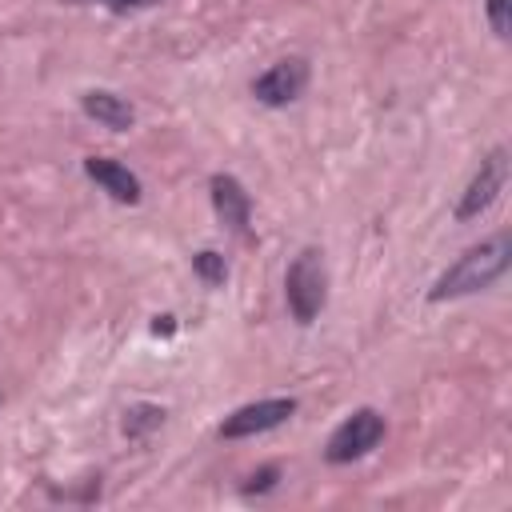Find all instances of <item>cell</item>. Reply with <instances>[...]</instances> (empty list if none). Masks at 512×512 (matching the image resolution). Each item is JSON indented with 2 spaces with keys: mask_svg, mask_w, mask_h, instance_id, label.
<instances>
[{
  "mask_svg": "<svg viewBox=\"0 0 512 512\" xmlns=\"http://www.w3.org/2000/svg\"><path fill=\"white\" fill-rule=\"evenodd\" d=\"M484 12H488L496 40H508L512 36V0H484Z\"/></svg>",
  "mask_w": 512,
  "mask_h": 512,
  "instance_id": "cell-12",
  "label": "cell"
},
{
  "mask_svg": "<svg viewBox=\"0 0 512 512\" xmlns=\"http://www.w3.org/2000/svg\"><path fill=\"white\" fill-rule=\"evenodd\" d=\"M164 416H168V412H164L160 404H132V408L124 412V424H120V428H124L128 440H144L148 432H156V428L164 424Z\"/></svg>",
  "mask_w": 512,
  "mask_h": 512,
  "instance_id": "cell-10",
  "label": "cell"
},
{
  "mask_svg": "<svg viewBox=\"0 0 512 512\" xmlns=\"http://www.w3.org/2000/svg\"><path fill=\"white\" fill-rule=\"evenodd\" d=\"M208 196H212V208H216V216L232 228V232H248V224H252V196H248V188L236 180V176H228V172H216L212 180H208Z\"/></svg>",
  "mask_w": 512,
  "mask_h": 512,
  "instance_id": "cell-7",
  "label": "cell"
},
{
  "mask_svg": "<svg viewBox=\"0 0 512 512\" xmlns=\"http://www.w3.org/2000/svg\"><path fill=\"white\" fill-rule=\"evenodd\" d=\"M308 76H312V68H308L304 56H284V60L268 64V68L252 80V96H256L264 108H284V104H292V100L304 96Z\"/></svg>",
  "mask_w": 512,
  "mask_h": 512,
  "instance_id": "cell-6",
  "label": "cell"
},
{
  "mask_svg": "<svg viewBox=\"0 0 512 512\" xmlns=\"http://www.w3.org/2000/svg\"><path fill=\"white\" fill-rule=\"evenodd\" d=\"M280 484V464H264V468H256L252 476H248V484L240 488L244 496H264V492H272Z\"/></svg>",
  "mask_w": 512,
  "mask_h": 512,
  "instance_id": "cell-13",
  "label": "cell"
},
{
  "mask_svg": "<svg viewBox=\"0 0 512 512\" xmlns=\"http://www.w3.org/2000/svg\"><path fill=\"white\" fill-rule=\"evenodd\" d=\"M108 12H144V8H152V4H160V0H100Z\"/></svg>",
  "mask_w": 512,
  "mask_h": 512,
  "instance_id": "cell-14",
  "label": "cell"
},
{
  "mask_svg": "<svg viewBox=\"0 0 512 512\" xmlns=\"http://www.w3.org/2000/svg\"><path fill=\"white\" fill-rule=\"evenodd\" d=\"M284 300L296 324H312L328 304V268L320 248H300L284 272Z\"/></svg>",
  "mask_w": 512,
  "mask_h": 512,
  "instance_id": "cell-2",
  "label": "cell"
},
{
  "mask_svg": "<svg viewBox=\"0 0 512 512\" xmlns=\"http://www.w3.org/2000/svg\"><path fill=\"white\" fill-rule=\"evenodd\" d=\"M296 400L292 396H268V400H252V404H240L236 412H228L220 420V440H244V436H260V432H272L280 424H288L296 416Z\"/></svg>",
  "mask_w": 512,
  "mask_h": 512,
  "instance_id": "cell-5",
  "label": "cell"
},
{
  "mask_svg": "<svg viewBox=\"0 0 512 512\" xmlns=\"http://www.w3.org/2000/svg\"><path fill=\"white\" fill-rule=\"evenodd\" d=\"M192 272H196L208 288H220V284L228 280V260H224L216 248H200V252L192 256Z\"/></svg>",
  "mask_w": 512,
  "mask_h": 512,
  "instance_id": "cell-11",
  "label": "cell"
},
{
  "mask_svg": "<svg viewBox=\"0 0 512 512\" xmlns=\"http://www.w3.org/2000/svg\"><path fill=\"white\" fill-rule=\"evenodd\" d=\"M152 332H156V336H172V332H176V316H168V312L156 316V320H152Z\"/></svg>",
  "mask_w": 512,
  "mask_h": 512,
  "instance_id": "cell-15",
  "label": "cell"
},
{
  "mask_svg": "<svg viewBox=\"0 0 512 512\" xmlns=\"http://www.w3.org/2000/svg\"><path fill=\"white\" fill-rule=\"evenodd\" d=\"M84 176L96 180V184H100L112 200H120V204H140V196H144L140 176H136L128 164L112 160V156H88V160H84Z\"/></svg>",
  "mask_w": 512,
  "mask_h": 512,
  "instance_id": "cell-8",
  "label": "cell"
},
{
  "mask_svg": "<svg viewBox=\"0 0 512 512\" xmlns=\"http://www.w3.org/2000/svg\"><path fill=\"white\" fill-rule=\"evenodd\" d=\"M80 108H84L88 120H96V124H104L112 132H128L136 124V108L128 104V96L108 92V88H88L80 96Z\"/></svg>",
  "mask_w": 512,
  "mask_h": 512,
  "instance_id": "cell-9",
  "label": "cell"
},
{
  "mask_svg": "<svg viewBox=\"0 0 512 512\" xmlns=\"http://www.w3.org/2000/svg\"><path fill=\"white\" fill-rule=\"evenodd\" d=\"M512 264V236L508 232H496L472 248H464L428 288V300L432 304H444V300H460V296H476L484 288H492Z\"/></svg>",
  "mask_w": 512,
  "mask_h": 512,
  "instance_id": "cell-1",
  "label": "cell"
},
{
  "mask_svg": "<svg viewBox=\"0 0 512 512\" xmlns=\"http://www.w3.org/2000/svg\"><path fill=\"white\" fill-rule=\"evenodd\" d=\"M504 184H508V148H492V152L480 160V168L472 172L468 188L460 192V200H456V220H460V224L480 220V216L500 200Z\"/></svg>",
  "mask_w": 512,
  "mask_h": 512,
  "instance_id": "cell-4",
  "label": "cell"
},
{
  "mask_svg": "<svg viewBox=\"0 0 512 512\" xmlns=\"http://www.w3.org/2000/svg\"><path fill=\"white\" fill-rule=\"evenodd\" d=\"M384 432H388V424L376 408H356L332 428V436L324 444V460L328 464H352V460L368 456L384 440Z\"/></svg>",
  "mask_w": 512,
  "mask_h": 512,
  "instance_id": "cell-3",
  "label": "cell"
}]
</instances>
